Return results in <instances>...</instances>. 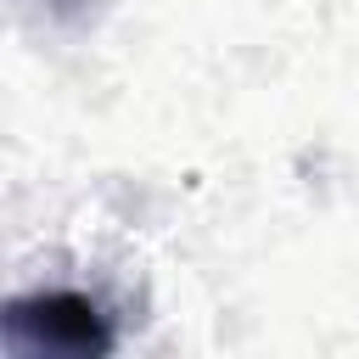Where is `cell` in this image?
Wrapping results in <instances>:
<instances>
[{"label":"cell","instance_id":"1","mask_svg":"<svg viewBox=\"0 0 359 359\" xmlns=\"http://www.w3.org/2000/svg\"><path fill=\"white\" fill-rule=\"evenodd\" d=\"M11 337L17 342H39V348H107L112 342L101 331L95 303L73 297V292H50L39 303H17L11 309Z\"/></svg>","mask_w":359,"mask_h":359}]
</instances>
